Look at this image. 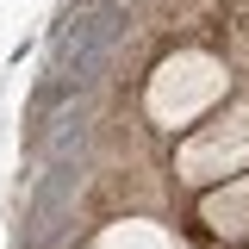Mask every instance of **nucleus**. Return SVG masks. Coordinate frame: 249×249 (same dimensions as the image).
Wrapping results in <instances>:
<instances>
[{"instance_id":"nucleus-1","label":"nucleus","mask_w":249,"mask_h":249,"mask_svg":"<svg viewBox=\"0 0 249 249\" xmlns=\"http://www.w3.org/2000/svg\"><path fill=\"white\" fill-rule=\"evenodd\" d=\"M75 187H81V156H75V162H44V175L31 187V212H25V249H44L62 224H69Z\"/></svg>"},{"instance_id":"nucleus-2","label":"nucleus","mask_w":249,"mask_h":249,"mask_svg":"<svg viewBox=\"0 0 249 249\" xmlns=\"http://www.w3.org/2000/svg\"><path fill=\"white\" fill-rule=\"evenodd\" d=\"M119 31H124V6H112V0H81V6L62 19L56 44H69V50H112Z\"/></svg>"}]
</instances>
